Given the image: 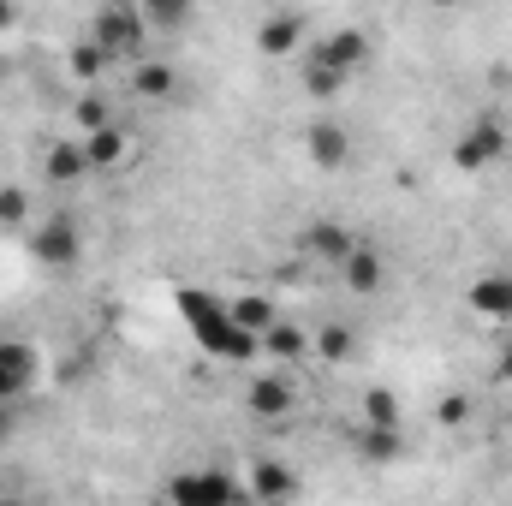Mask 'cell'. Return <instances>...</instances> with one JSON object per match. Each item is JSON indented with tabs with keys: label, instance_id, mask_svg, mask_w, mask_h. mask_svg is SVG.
<instances>
[{
	"label": "cell",
	"instance_id": "cell-1",
	"mask_svg": "<svg viewBox=\"0 0 512 506\" xmlns=\"http://www.w3.org/2000/svg\"><path fill=\"white\" fill-rule=\"evenodd\" d=\"M173 310H179V322L191 328V340H197L215 364H256V358H262V340L233 316V298H215V292H203V286H179V292H173Z\"/></svg>",
	"mask_w": 512,
	"mask_h": 506
},
{
	"label": "cell",
	"instance_id": "cell-2",
	"mask_svg": "<svg viewBox=\"0 0 512 506\" xmlns=\"http://www.w3.org/2000/svg\"><path fill=\"white\" fill-rule=\"evenodd\" d=\"M90 42L120 66V60H137V48L149 42V24L137 12V0H108L96 18H90Z\"/></svg>",
	"mask_w": 512,
	"mask_h": 506
},
{
	"label": "cell",
	"instance_id": "cell-3",
	"mask_svg": "<svg viewBox=\"0 0 512 506\" xmlns=\"http://www.w3.org/2000/svg\"><path fill=\"white\" fill-rule=\"evenodd\" d=\"M507 149H512L507 120H495V114H477V120L465 126V137L453 143V167H459V173H489L495 161H507Z\"/></svg>",
	"mask_w": 512,
	"mask_h": 506
},
{
	"label": "cell",
	"instance_id": "cell-4",
	"mask_svg": "<svg viewBox=\"0 0 512 506\" xmlns=\"http://www.w3.org/2000/svg\"><path fill=\"white\" fill-rule=\"evenodd\" d=\"M30 256H36L42 268H78V256H84V233H78V221L48 215V221L30 233Z\"/></svg>",
	"mask_w": 512,
	"mask_h": 506
},
{
	"label": "cell",
	"instance_id": "cell-5",
	"mask_svg": "<svg viewBox=\"0 0 512 506\" xmlns=\"http://www.w3.org/2000/svg\"><path fill=\"white\" fill-rule=\"evenodd\" d=\"M36 376H42V352H36L30 340H0V399H6V405L30 399Z\"/></svg>",
	"mask_w": 512,
	"mask_h": 506
},
{
	"label": "cell",
	"instance_id": "cell-6",
	"mask_svg": "<svg viewBox=\"0 0 512 506\" xmlns=\"http://www.w3.org/2000/svg\"><path fill=\"white\" fill-rule=\"evenodd\" d=\"M310 54H316V60H328L340 78H358V72L370 66V36H364V30H334V36H322Z\"/></svg>",
	"mask_w": 512,
	"mask_h": 506
},
{
	"label": "cell",
	"instance_id": "cell-7",
	"mask_svg": "<svg viewBox=\"0 0 512 506\" xmlns=\"http://www.w3.org/2000/svg\"><path fill=\"white\" fill-rule=\"evenodd\" d=\"M167 495L173 501H239L245 495V483H233L227 471H179L173 483H167Z\"/></svg>",
	"mask_w": 512,
	"mask_h": 506
},
{
	"label": "cell",
	"instance_id": "cell-8",
	"mask_svg": "<svg viewBox=\"0 0 512 506\" xmlns=\"http://www.w3.org/2000/svg\"><path fill=\"white\" fill-rule=\"evenodd\" d=\"M304 155H310L322 173H334V167L352 161V131L340 126V120H316V126H304Z\"/></svg>",
	"mask_w": 512,
	"mask_h": 506
},
{
	"label": "cell",
	"instance_id": "cell-9",
	"mask_svg": "<svg viewBox=\"0 0 512 506\" xmlns=\"http://www.w3.org/2000/svg\"><path fill=\"white\" fill-rule=\"evenodd\" d=\"M471 310L489 322H512V268H489L471 280Z\"/></svg>",
	"mask_w": 512,
	"mask_h": 506
},
{
	"label": "cell",
	"instance_id": "cell-10",
	"mask_svg": "<svg viewBox=\"0 0 512 506\" xmlns=\"http://www.w3.org/2000/svg\"><path fill=\"white\" fill-rule=\"evenodd\" d=\"M256 48H262L268 60H292V54H304V18H298V12H274V18L256 30Z\"/></svg>",
	"mask_w": 512,
	"mask_h": 506
},
{
	"label": "cell",
	"instance_id": "cell-11",
	"mask_svg": "<svg viewBox=\"0 0 512 506\" xmlns=\"http://www.w3.org/2000/svg\"><path fill=\"white\" fill-rule=\"evenodd\" d=\"M245 405H251V417L280 423V417L292 411V381L274 376V370H262V376H251V387H245Z\"/></svg>",
	"mask_w": 512,
	"mask_h": 506
},
{
	"label": "cell",
	"instance_id": "cell-12",
	"mask_svg": "<svg viewBox=\"0 0 512 506\" xmlns=\"http://www.w3.org/2000/svg\"><path fill=\"white\" fill-rule=\"evenodd\" d=\"M352 245H358V239H352L340 221H310V227L298 233V251H304V256H322V262H340Z\"/></svg>",
	"mask_w": 512,
	"mask_h": 506
},
{
	"label": "cell",
	"instance_id": "cell-13",
	"mask_svg": "<svg viewBox=\"0 0 512 506\" xmlns=\"http://www.w3.org/2000/svg\"><path fill=\"white\" fill-rule=\"evenodd\" d=\"M334 268H340V280H346V286H352L358 298H370V292L382 286V256L370 251V245H352V251L340 256Z\"/></svg>",
	"mask_w": 512,
	"mask_h": 506
},
{
	"label": "cell",
	"instance_id": "cell-14",
	"mask_svg": "<svg viewBox=\"0 0 512 506\" xmlns=\"http://www.w3.org/2000/svg\"><path fill=\"white\" fill-rule=\"evenodd\" d=\"M42 173H48L54 185H72V179H90V149H84V143H66V137H60V143H54V149L42 155Z\"/></svg>",
	"mask_w": 512,
	"mask_h": 506
},
{
	"label": "cell",
	"instance_id": "cell-15",
	"mask_svg": "<svg viewBox=\"0 0 512 506\" xmlns=\"http://www.w3.org/2000/svg\"><path fill=\"white\" fill-rule=\"evenodd\" d=\"M84 149H90V173H108V167L126 161V131L114 126V120H108V126H90Z\"/></svg>",
	"mask_w": 512,
	"mask_h": 506
},
{
	"label": "cell",
	"instance_id": "cell-16",
	"mask_svg": "<svg viewBox=\"0 0 512 506\" xmlns=\"http://www.w3.org/2000/svg\"><path fill=\"white\" fill-rule=\"evenodd\" d=\"M173 84H179V72H173L167 60H137V72H131V90H137L143 102H167Z\"/></svg>",
	"mask_w": 512,
	"mask_h": 506
},
{
	"label": "cell",
	"instance_id": "cell-17",
	"mask_svg": "<svg viewBox=\"0 0 512 506\" xmlns=\"http://www.w3.org/2000/svg\"><path fill=\"white\" fill-rule=\"evenodd\" d=\"M262 352H268L274 364H292V358H304V352H310V340H304L292 322H280V316H274V322L262 328Z\"/></svg>",
	"mask_w": 512,
	"mask_h": 506
},
{
	"label": "cell",
	"instance_id": "cell-18",
	"mask_svg": "<svg viewBox=\"0 0 512 506\" xmlns=\"http://www.w3.org/2000/svg\"><path fill=\"white\" fill-rule=\"evenodd\" d=\"M346 84H352V78H340V72H334L328 60H316V54H304V90H310L316 102H328V96H340Z\"/></svg>",
	"mask_w": 512,
	"mask_h": 506
},
{
	"label": "cell",
	"instance_id": "cell-19",
	"mask_svg": "<svg viewBox=\"0 0 512 506\" xmlns=\"http://www.w3.org/2000/svg\"><path fill=\"white\" fill-rule=\"evenodd\" d=\"M137 12H143L149 30H179L191 18V0H137Z\"/></svg>",
	"mask_w": 512,
	"mask_h": 506
},
{
	"label": "cell",
	"instance_id": "cell-20",
	"mask_svg": "<svg viewBox=\"0 0 512 506\" xmlns=\"http://www.w3.org/2000/svg\"><path fill=\"white\" fill-rule=\"evenodd\" d=\"M364 423H376V429H399V399H393L387 387H370V393H364Z\"/></svg>",
	"mask_w": 512,
	"mask_h": 506
},
{
	"label": "cell",
	"instance_id": "cell-21",
	"mask_svg": "<svg viewBox=\"0 0 512 506\" xmlns=\"http://www.w3.org/2000/svg\"><path fill=\"white\" fill-rule=\"evenodd\" d=\"M233 316H239V322H245V328H251L256 340H262V328H268V322H274V316H280V310H274V304H268V298H233Z\"/></svg>",
	"mask_w": 512,
	"mask_h": 506
},
{
	"label": "cell",
	"instance_id": "cell-22",
	"mask_svg": "<svg viewBox=\"0 0 512 506\" xmlns=\"http://www.w3.org/2000/svg\"><path fill=\"white\" fill-rule=\"evenodd\" d=\"M358 447H364L370 459H393V453H399V429H376V423H364Z\"/></svg>",
	"mask_w": 512,
	"mask_h": 506
},
{
	"label": "cell",
	"instance_id": "cell-23",
	"mask_svg": "<svg viewBox=\"0 0 512 506\" xmlns=\"http://www.w3.org/2000/svg\"><path fill=\"white\" fill-rule=\"evenodd\" d=\"M24 215H30V197L18 185H0V227H18Z\"/></svg>",
	"mask_w": 512,
	"mask_h": 506
},
{
	"label": "cell",
	"instance_id": "cell-24",
	"mask_svg": "<svg viewBox=\"0 0 512 506\" xmlns=\"http://www.w3.org/2000/svg\"><path fill=\"white\" fill-rule=\"evenodd\" d=\"M108 66H114V60H108L96 42H84V48H78V78H96V72H108Z\"/></svg>",
	"mask_w": 512,
	"mask_h": 506
},
{
	"label": "cell",
	"instance_id": "cell-25",
	"mask_svg": "<svg viewBox=\"0 0 512 506\" xmlns=\"http://www.w3.org/2000/svg\"><path fill=\"white\" fill-rule=\"evenodd\" d=\"M346 352H352V334H346V328H328V334H322V358H328V364H340Z\"/></svg>",
	"mask_w": 512,
	"mask_h": 506
},
{
	"label": "cell",
	"instance_id": "cell-26",
	"mask_svg": "<svg viewBox=\"0 0 512 506\" xmlns=\"http://www.w3.org/2000/svg\"><path fill=\"white\" fill-rule=\"evenodd\" d=\"M292 483L280 477V471H262V477H251V495H286Z\"/></svg>",
	"mask_w": 512,
	"mask_h": 506
},
{
	"label": "cell",
	"instance_id": "cell-27",
	"mask_svg": "<svg viewBox=\"0 0 512 506\" xmlns=\"http://www.w3.org/2000/svg\"><path fill=\"white\" fill-rule=\"evenodd\" d=\"M441 417H447V423H465V417H471V405H465V399H447V405H441Z\"/></svg>",
	"mask_w": 512,
	"mask_h": 506
},
{
	"label": "cell",
	"instance_id": "cell-28",
	"mask_svg": "<svg viewBox=\"0 0 512 506\" xmlns=\"http://www.w3.org/2000/svg\"><path fill=\"white\" fill-rule=\"evenodd\" d=\"M6 435H12V405L0 399V441H6Z\"/></svg>",
	"mask_w": 512,
	"mask_h": 506
},
{
	"label": "cell",
	"instance_id": "cell-29",
	"mask_svg": "<svg viewBox=\"0 0 512 506\" xmlns=\"http://www.w3.org/2000/svg\"><path fill=\"white\" fill-rule=\"evenodd\" d=\"M501 381H507V387H512V346H507V352H501Z\"/></svg>",
	"mask_w": 512,
	"mask_h": 506
},
{
	"label": "cell",
	"instance_id": "cell-30",
	"mask_svg": "<svg viewBox=\"0 0 512 506\" xmlns=\"http://www.w3.org/2000/svg\"><path fill=\"white\" fill-rule=\"evenodd\" d=\"M12 18H18V6H12V0H0V24H12Z\"/></svg>",
	"mask_w": 512,
	"mask_h": 506
},
{
	"label": "cell",
	"instance_id": "cell-31",
	"mask_svg": "<svg viewBox=\"0 0 512 506\" xmlns=\"http://www.w3.org/2000/svg\"><path fill=\"white\" fill-rule=\"evenodd\" d=\"M429 6H459V0H429Z\"/></svg>",
	"mask_w": 512,
	"mask_h": 506
}]
</instances>
